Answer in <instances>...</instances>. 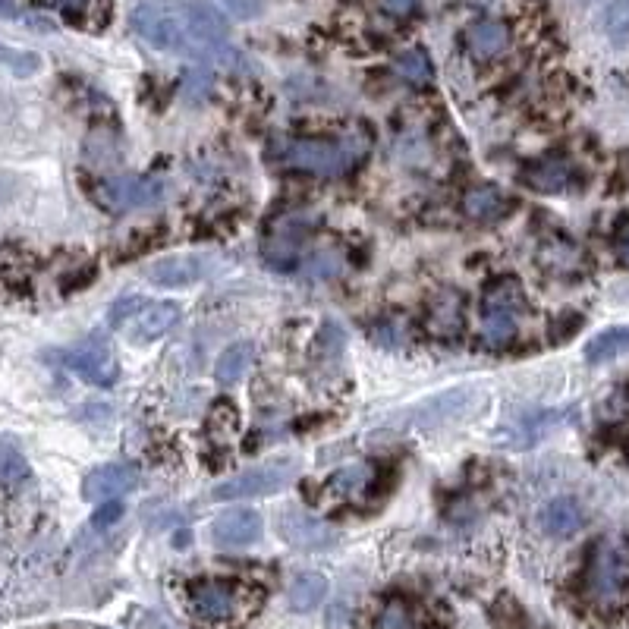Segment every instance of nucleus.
<instances>
[{"label":"nucleus","mask_w":629,"mask_h":629,"mask_svg":"<svg viewBox=\"0 0 629 629\" xmlns=\"http://www.w3.org/2000/svg\"><path fill=\"white\" fill-rule=\"evenodd\" d=\"M129 26L158 51L189 54L224 70H240L246 63L227 41V19L208 0H142L129 16Z\"/></svg>","instance_id":"1"},{"label":"nucleus","mask_w":629,"mask_h":629,"mask_svg":"<svg viewBox=\"0 0 629 629\" xmlns=\"http://www.w3.org/2000/svg\"><path fill=\"white\" fill-rule=\"evenodd\" d=\"M629 589V548L623 541H601L585 570V595L601 611H614Z\"/></svg>","instance_id":"2"},{"label":"nucleus","mask_w":629,"mask_h":629,"mask_svg":"<svg viewBox=\"0 0 629 629\" xmlns=\"http://www.w3.org/2000/svg\"><path fill=\"white\" fill-rule=\"evenodd\" d=\"M167 180L158 177H136V173H126V177H111V180H98L92 186V199L101 205L107 214H126V211H139V208H155L167 199Z\"/></svg>","instance_id":"3"},{"label":"nucleus","mask_w":629,"mask_h":629,"mask_svg":"<svg viewBox=\"0 0 629 629\" xmlns=\"http://www.w3.org/2000/svg\"><path fill=\"white\" fill-rule=\"evenodd\" d=\"M280 164L315 173V177H343L356 164V151L346 142L331 139H293L280 148Z\"/></svg>","instance_id":"4"},{"label":"nucleus","mask_w":629,"mask_h":629,"mask_svg":"<svg viewBox=\"0 0 629 629\" xmlns=\"http://www.w3.org/2000/svg\"><path fill=\"white\" fill-rule=\"evenodd\" d=\"M177 321H180V306H177V302H145V299H136V296L117 302L114 312H111V324H114V328H123L133 343L158 340Z\"/></svg>","instance_id":"5"},{"label":"nucleus","mask_w":629,"mask_h":629,"mask_svg":"<svg viewBox=\"0 0 629 629\" xmlns=\"http://www.w3.org/2000/svg\"><path fill=\"white\" fill-rule=\"evenodd\" d=\"M299 466L293 460H280L268 463L258 469H246L240 475H233L224 485L214 488V501H246V497H265L280 488H287L296 479Z\"/></svg>","instance_id":"6"},{"label":"nucleus","mask_w":629,"mask_h":629,"mask_svg":"<svg viewBox=\"0 0 629 629\" xmlns=\"http://www.w3.org/2000/svg\"><path fill=\"white\" fill-rule=\"evenodd\" d=\"M63 362H67V368H73L82 381H89L95 387H114L120 378L117 353H114L111 340H104V337L82 340L79 346H73Z\"/></svg>","instance_id":"7"},{"label":"nucleus","mask_w":629,"mask_h":629,"mask_svg":"<svg viewBox=\"0 0 629 629\" xmlns=\"http://www.w3.org/2000/svg\"><path fill=\"white\" fill-rule=\"evenodd\" d=\"M189 607L202 623H227L240 611V589L224 579H205L189 589Z\"/></svg>","instance_id":"8"},{"label":"nucleus","mask_w":629,"mask_h":629,"mask_svg":"<svg viewBox=\"0 0 629 629\" xmlns=\"http://www.w3.org/2000/svg\"><path fill=\"white\" fill-rule=\"evenodd\" d=\"M142 482V469L133 463H107L85 475L82 494L85 501H120L123 494L136 491Z\"/></svg>","instance_id":"9"},{"label":"nucleus","mask_w":629,"mask_h":629,"mask_svg":"<svg viewBox=\"0 0 629 629\" xmlns=\"http://www.w3.org/2000/svg\"><path fill=\"white\" fill-rule=\"evenodd\" d=\"M214 271V262L208 255H170L158 258L155 265L145 268V280L155 287H189L199 284Z\"/></svg>","instance_id":"10"},{"label":"nucleus","mask_w":629,"mask_h":629,"mask_svg":"<svg viewBox=\"0 0 629 629\" xmlns=\"http://www.w3.org/2000/svg\"><path fill=\"white\" fill-rule=\"evenodd\" d=\"M277 529L284 535V541H290L293 548H302V551H324L337 541V532L328 523H321V519L302 513V510L280 513Z\"/></svg>","instance_id":"11"},{"label":"nucleus","mask_w":629,"mask_h":629,"mask_svg":"<svg viewBox=\"0 0 629 629\" xmlns=\"http://www.w3.org/2000/svg\"><path fill=\"white\" fill-rule=\"evenodd\" d=\"M211 538L218 548L236 551V548H249L262 538V516L255 510H227L214 519Z\"/></svg>","instance_id":"12"},{"label":"nucleus","mask_w":629,"mask_h":629,"mask_svg":"<svg viewBox=\"0 0 629 629\" xmlns=\"http://www.w3.org/2000/svg\"><path fill=\"white\" fill-rule=\"evenodd\" d=\"M573 177H576L573 164H570L567 158H557V155H551V158H538V161H532V164L523 170L526 186H532L535 192H548V195L570 189Z\"/></svg>","instance_id":"13"},{"label":"nucleus","mask_w":629,"mask_h":629,"mask_svg":"<svg viewBox=\"0 0 629 629\" xmlns=\"http://www.w3.org/2000/svg\"><path fill=\"white\" fill-rule=\"evenodd\" d=\"M466 45L472 57L479 60H494L510 48V29L501 19H479L469 32H466Z\"/></svg>","instance_id":"14"},{"label":"nucleus","mask_w":629,"mask_h":629,"mask_svg":"<svg viewBox=\"0 0 629 629\" xmlns=\"http://www.w3.org/2000/svg\"><path fill=\"white\" fill-rule=\"evenodd\" d=\"M428 328L435 337H453L463 328V299L453 290H441L428 306Z\"/></svg>","instance_id":"15"},{"label":"nucleus","mask_w":629,"mask_h":629,"mask_svg":"<svg viewBox=\"0 0 629 629\" xmlns=\"http://www.w3.org/2000/svg\"><path fill=\"white\" fill-rule=\"evenodd\" d=\"M582 523H585L582 507L573 501V497H554V501H548L545 510H541V529L554 538H567V535L579 532Z\"/></svg>","instance_id":"16"},{"label":"nucleus","mask_w":629,"mask_h":629,"mask_svg":"<svg viewBox=\"0 0 629 629\" xmlns=\"http://www.w3.org/2000/svg\"><path fill=\"white\" fill-rule=\"evenodd\" d=\"M560 422V412H532V416L516 419L513 425H507L501 431V441L507 447H532L535 441H541L548 431Z\"/></svg>","instance_id":"17"},{"label":"nucleus","mask_w":629,"mask_h":629,"mask_svg":"<svg viewBox=\"0 0 629 629\" xmlns=\"http://www.w3.org/2000/svg\"><path fill=\"white\" fill-rule=\"evenodd\" d=\"M469 397L472 394H466V390H453V394H447V397L431 400V403L416 409L412 425H431V428H435V425H444L450 419H460V416H466V409H469Z\"/></svg>","instance_id":"18"},{"label":"nucleus","mask_w":629,"mask_h":629,"mask_svg":"<svg viewBox=\"0 0 629 629\" xmlns=\"http://www.w3.org/2000/svg\"><path fill=\"white\" fill-rule=\"evenodd\" d=\"M463 211L472 221H497L507 214V195L494 186H472L463 195Z\"/></svg>","instance_id":"19"},{"label":"nucleus","mask_w":629,"mask_h":629,"mask_svg":"<svg viewBox=\"0 0 629 629\" xmlns=\"http://www.w3.org/2000/svg\"><path fill=\"white\" fill-rule=\"evenodd\" d=\"M255 362V343L252 340H240V343H230L227 350L218 356L214 362V378L221 384H236L240 381Z\"/></svg>","instance_id":"20"},{"label":"nucleus","mask_w":629,"mask_h":629,"mask_svg":"<svg viewBox=\"0 0 629 629\" xmlns=\"http://www.w3.org/2000/svg\"><path fill=\"white\" fill-rule=\"evenodd\" d=\"M290 607L299 614L306 611H315V607L328 598V579H324L321 573H299L293 582H290Z\"/></svg>","instance_id":"21"},{"label":"nucleus","mask_w":629,"mask_h":629,"mask_svg":"<svg viewBox=\"0 0 629 629\" xmlns=\"http://www.w3.org/2000/svg\"><path fill=\"white\" fill-rule=\"evenodd\" d=\"M620 353H629V324L607 328L585 343V359L589 362H607V359H617Z\"/></svg>","instance_id":"22"},{"label":"nucleus","mask_w":629,"mask_h":629,"mask_svg":"<svg viewBox=\"0 0 629 629\" xmlns=\"http://www.w3.org/2000/svg\"><path fill=\"white\" fill-rule=\"evenodd\" d=\"M479 337H482V343L488 346V350H504V346H510L516 340V315L485 309Z\"/></svg>","instance_id":"23"},{"label":"nucleus","mask_w":629,"mask_h":629,"mask_svg":"<svg viewBox=\"0 0 629 629\" xmlns=\"http://www.w3.org/2000/svg\"><path fill=\"white\" fill-rule=\"evenodd\" d=\"M302 233L299 227H284V230H274L271 240H265V262L274 268H287L293 265V258L299 255V243H302Z\"/></svg>","instance_id":"24"},{"label":"nucleus","mask_w":629,"mask_h":629,"mask_svg":"<svg viewBox=\"0 0 629 629\" xmlns=\"http://www.w3.org/2000/svg\"><path fill=\"white\" fill-rule=\"evenodd\" d=\"M538 262L541 268H548L554 274H576L582 268V252L573 243L554 240L538 252Z\"/></svg>","instance_id":"25"},{"label":"nucleus","mask_w":629,"mask_h":629,"mask_svg":"<svg viewBox=\"0 0 629 629\" xmlns=\"http://www.w3.org/2000/svg\"><path fill=\"white\" fill-rule=\"evenodd\" d=\"M482 309L519 315V312L526 309V296H523V290H519L516 280H497V284H491V287H488Z\"/></svg>","instance_id":"26"},{"label":"nucleus","mask_w":629,"mask_h":629,"mask_svg":"<svg viewBox=\"0 0 629 629\" xmlns=\"http://www.w3.org/2000/svg\"><path fill=\"white\" fill-rule=\"evenodd\" d=\"M32 475L29 460L23 457V450H16L10 441H0V485L4 488H16L23 485Z\"/></svg>","instance_id":"27"},{"label":"nucleus","mask_w":629,"mask_h":629,"mask_svg":"<svg viewBox=\"0 0 629 629\" xmlns=\"http://www.w3.org/2000/svg\"><path fill=\"white\" fill-rule=\"evenodd\" d=\"M394 70H397L406 82H412V85H428L431 76H435V70H431V60H428V54H425L422 48H409V51H403V54L394 60Z\"/></svg>","instance_id":"28"},{"label":"nucleus","mask_w":629,"mask_h":629,"mask_svg":"<svg viewBox=\"0 0 629 629\" xmlns=\"http://www.w3.org/2000/svg\"><path fill=\"white\" fill-rule=\"evenodd\" d=\"M368 482H372V469H368L365 463H353V466H343L340 472H334L331 491L343 494V497H353V494L365 491Z\"/></svg>","instance_id":"29"},{"label":"nucleus","mask_w":629,"mask_h":629,"mask_svg":"<svg viewBox=\"0 0 629 629\" xmlns=\"http://www.w3.org/2000/svg\"><path fill=\"white\" fill-rule=\"evenodd\" d=\"M604 32L614 45L629 41V0H611L604 10Z\"/></svg>","instance_id":"30"},{"label":"nucleus","mask_w":629,"mask_h":629,"mask_svg":"<svg viewBox=\"0 0 629 629\" xmlns=\"http://www.w3.org/2000/svg\"><path fill=\"white\" fill-rule=\"evenodd\" d=\"M378 626L381 629H416V617H412V607L403 598H390L381 607Z\"/></svg>","instance_id":"31"},{"label":"nucleus","mask_w":629,"mask_h":629,"mask_svg":"<svg viewBox=\"0 0 629 629\" xmlns=\"http://www.w3.org/2000/svg\"><path fill=\"white\" fill-rule=\"evenodd\" d=\"M0 63H10V67H13L19 76H26V73H32V70L38 67L35 54H10L4 45H0Z\"/></svg>","instance_id":"32"},{"label":"nucleus","mask_w":629,"mask_h":629,"mask_svg":"<svg viewBox=\"0 0 629 629\" xmlns=\"http://www.w3.org/2000/svg\"><path fill=\"white\" fill-rule=\"evenodd\" d=\"M120 516H123V504H120V501H107L104 507L95 510L92 523H95L98 529H107V526H114Z\"/></svg>","instance_id":"33"},{"label":"nucleus","mask_w":629,"mask_h":629,"mask_svg":"<svg viewBox=\"0 0 629 629\" xmlns=\"http://www.w3.org/2000/svg\"><path fill=\"white\" fill-rule=\"evenodd\" d=\"M221 4L233 16H240V19H252V16H258V10H262V4H258V0H221Z\"/></svg>","instance_id":"34"},{"label":"nucleus","mask_w":629,"mask_h":629,"mask_svg":"<svg viewBox=\"0 0 629 629\" xmlns=\"http://www.w3.org/2000/svg\"><path fill=\"white\" fill-rule=\"evenodd\" d=\"M416 4L419 0H381V10L387 16H394V19H403V16H409L412 10H416Z\"/></svg>","instance_id":"35"},{"label":"nucleus","mask_w":629,"mask_h":629,"mask_svg":"<svg viewBox=\"0 0 629 629\" xmlns=\"http://www.w3.org/2000/svg\"><path fill=\"white\" fill-rule=\"evenodd\" d=\"M89 4H92V0H54V7H60L67 16L85 13V10H89Z\"/></svg>","instance_id":"36"},{"label":"nucleus","mask_w":629,"mask_h":629,"mask_svg":"<svg viewBox=\"0 0 629 629\" xmlns=\"http://www.w3.org/2000/svg\"><path fill=\"white\" fill-rule=\"evenodd\" d=\"M0 16H7V19H26L29 23V13L16 4V0H0Z\"/></svg>","instance_id":"37"},{"label":"nucleus","mask_w":629,"mask_h":629,"mask_svg":"<svg viewBox=\"0 0 629 629\" xmlns=\"http://www.w3.org/2000/svg\"><path fill=\"white\" fill-rule=\"evenodd\" d=\"M614 246H617V255H620L623 262L629 265V224H623V227L617 230V240H614Z\"/></svg>","instance_id":"38"},{"label":"nucleus","mask_w":629,"mask_h":629,"mask_svg":"<svg viewBox=\"0 0 629 629\" xmlns=\"http://www.w3.org/2000/svg\"><path fill=\"white\" fill-rule=\"evenodd\" d=\"M98 629H107V626H98Z\"/></svg>","instance_id":"39"}]
</instances>
